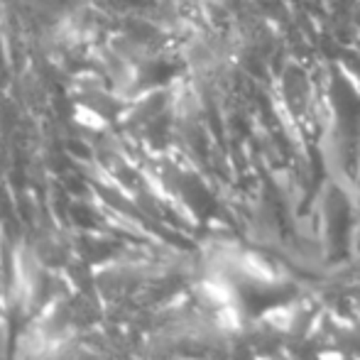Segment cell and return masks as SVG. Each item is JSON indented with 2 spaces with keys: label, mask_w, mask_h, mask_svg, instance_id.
I'll use <instances>...</instances> for the list:
<instances>
[]
</instances>
